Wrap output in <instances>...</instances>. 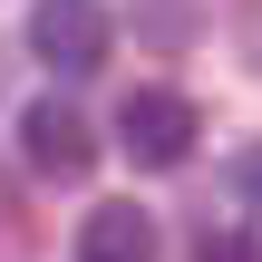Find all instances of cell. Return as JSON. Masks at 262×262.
I'll return each mask as SVG.
<instances>
[{"label": "cell", "mask_w": 262, "mask_h": 262, "mask_svg": "<svg viewBox=\"0 0 262 262\" xmlns=\"http://www.w3.org/2000/svg\"><path fill=\"white\" fill-rule=\"evenodd\" d=\"M194 136H204V117H194L185 88H126V97H117V146H126L146 175H175V165L194 156Z\"/></svg>", "instance_id": "1"}, {"label": "cell", "mask_w": 262, "mask_h": 262, "mask_svg": "<svg viewBox=\"0 0 262 262\" xmlns=\"http://www.w3.org/2000/svg\"><path fill=\"white\" fill-rule=\"evenodd\" d=\"M19 156H29V175H49V185H88L97 175V126L68 107V97H29L19 107Z\"/></svg>", "instance_id": "2"}, {"label": "cell", "mask_w": 262, "mask_h": 262, "mask_svg": "<svg viewBox=\"0 0 262 262\" xmlns=\"http://www.w3.org/2000/svg\"><path fill=\"white\" fill-rule=\"evenodd\" d=\"M107 49H117V29H107L97 0H39V10H29V58H49L58 78L107 68Z\"/></svg>", "instance_id": "3"}, {"label": "cell", "mask_w": 262, "mask_h": 262, "mask_svg": "<svg viewBox=\"0 0 262 262\" xmlns=\"http://www.w3.org/2000/svg\"><path fill=\"white\" fill-rule=\"evenodd\" d=\"M78 262H156V214L136 204H97L78 224Z\"/></svg>", "instance_id": "4"}, {"label": "cell", "mask_w": 262, "mask_h": 262, "mask_svg": "<svg viewBox=\"0 0 262 262\" xmlns=\"http://www.w3.org/2000/svg\"><path fill=\"white\" fill-rule=\"evenodd\" d=\"M194 262H262V233H253V224H243V233H204Z\"/></svg>", "instance_id": "5"}, {"label": "cell", "mask_w": 262, "mask_h": 262, "mask_svg": "<svg viewBox=\"0 0 262 262\" xmlns=\"http://www.w3.org/2000/svg\"><path fill=\"white\" fill-rule=\"evenodd\" d=\"M224 185H233V194H243V204H253V214H262V146H243V156L224 165Z\"/></svg>", "instance_id": "6"}]
</instances>
